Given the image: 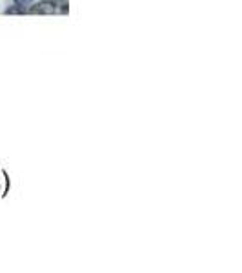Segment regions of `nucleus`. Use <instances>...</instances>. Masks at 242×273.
<instances>
[{
  "mask_svg": "<svg viewBox=\"0 0 242 273\" xmlns=\"http://www.w3.org/2000/svg\"><path fill=\"white\" fill-rule=\"evenodd\" d=\"M7 15H13V13H24V11H22V9H20V7H17V6H15V7H9V9H7Z\"/></svg>",
  "mask_w": 242,
  "mask_h": 273,
  "instance_id": "obj_3",
  "label": "nucleus"
},
{
  "mask_svg": "<svg viewBox=\"0 0 242 273\" xmlns=\"http://www.w3.org/2000/svg\"><path fill=\"white\" fill-rule=\"evenodd\" d=\"M29 11L35 13V15H53V13L56 11V4L53 0H42V2H38V4L31 6Z\"/></svg>",
  "mask_w": 242,
  "mask_h": 273,
  "instance_id": "obj_1",
  "label": "nucleus"
},
{
  "mask_svg": "<svg viewBox=\"0 0 242 273\" xmlns=\"http://www.w3.org/2000/svg\"><path fill=\"white\" fill-rule=\"evenodd\" d=\"M13 2H15V6L20 7V9L24 11L26 7H29V6H31V4H33V2H35V0H13Z\"/></svg>",
  "mask_w": 242,
  "mask_h": 273,
  "instance_id": "obj_2",
  "label": "nucleus"
}]
</instances>
